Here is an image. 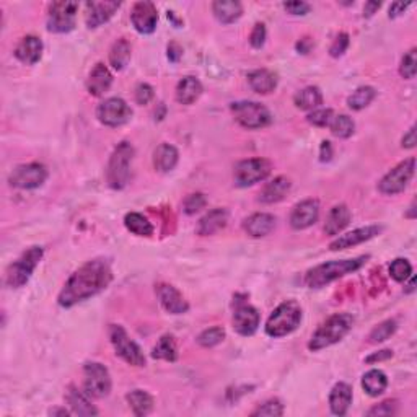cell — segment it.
Listing matches in <instances>:
<instances>
[{
	"label": "cell",
	"instance_id": "cell-1",
	"mask_svg": "<svg viewBox=\"0 0 417 417\" xmlns=\"http://www.w3.org/2000/svg\"><path fill=\"white\" fill-rule=\"evenodd\" d=\"M112 280V271L106 259H93L80 266L70 275L59 293V305L70 308L77 303L95 297L105 290Z\"/></svg>",
	"mask_w": 417,
	"mask_h": 417
},
{
	"label": "cell",
	"instance_id": "cell-2",
	"mask_svg": "<svg viewBox=\"0 0 417 417\" xmlns=\"http://www.w3.org/2000/svg\"><path fill=\"white\" fill-rule=\"evenodd\" d=\"M368 256H359L352 259H341V261H327L316 268L310 269L305 275V284L310 289H321L325 285L334 282L339 278L352 274L359 271L367 262Z\"/></svg>",
	"mask_w": 417,
	"mask_h": 417
},
{
	"label": "cell",
	"instance_id": "cell-3",
	"mask_svg": "<svg viewBox=\"0 0 417 417\" xmlns=\"http://www.w3.org/2000/svg\"><path fill=\"white\" fill-rule=\"evenodd\" d=\"M354 326V318L349 313H336L327 318L323 325L315 331V334L312 336L310 343H308V349L312 352H318V350L330 348V346L343 341L346 336L349 334V331Z\"/></svg>",
	"mask_w": 417,
	"mask_h": 417
},
{
	"label": "cell",
	"instance_id": "cell-4",
	"mask_svg": "<svg viewBox=\"0 0 417 417\" xmlns=\"http://www.w3.org/2000/svg\"><path fill=\"white\" fill-rule=\"evenodd\" d=\"M302 307L295 300H287L273 312L266 321V334L271 337H284L292 334L302 323Z\"/></svg>",
	"mask_w": 417,
	"mask_h": 417
},
{
	"label": "cell",
	"instance_id": "cell-5",
	"mask_svg": "<svg viewBox=\"0 0 417 417\" xmlns=\"http://www.w3.org/2000/svg\"><path fill=\"white\" fill-rule=\"evenodd\" d=\"M134 158V147L129 142H121L112 150L106 168V181L112 189H124L130 180V163Z\"/></svg>",
	"mask_w": 417,
	"mask_h": 417
},
{
	"label": "cell",
	"instance_id": "cell-6",
	"mask_svg": "<svg viewBox=\"0 0 417 417\" xmlns=\"http://www.w3.org/2000/svg\"><path fill=\"white\" fill-rule=\"evenodd\" d=\"M43 259V248L31 246L23 255L8 266L6 273V284L10 289H20L30 280L36 266Z\"/></svg>",
	"mask_w": 417,
	"mask_h": 417
},
{
	"label": "cell",
	"instance_id": "cell-7",
	"mask_svg": "<svg viewBox=\"0 0 417 417\" xmlns=\"http://www.w3.org/2000/svg\"><path fill=\"white\" fill-rule=\"evenodd\" d=\"M233 118L245 129H262L273 123V114L264 105L256 101H237L230 105Z\"/></svg>",
	"mask_w": 417,
	"mask_h": 417
},
{
	"label": "cell",
	"instance_id": "cell-8",
	"mask_svg": "<svg viewBox=\"0 0 417 417\" xmlns=\"http://www.w3.org/2000/svg\"><path fill=\"white\" fill-rule=\"evenodd\" d=\"M110 339L112 348H114L116 355H119L124 362L134 367H145V355L142 349L139 348L137 343H134L133 339L128 336V332L123 326L119 325H111L110 326Z\"/></svg>",
	"mask_w": 417,
	"mask_h": 417
},
{
	"label": "cell",
	"instance_id": "cell-9",
	"mask_svg": "<svg viewBox=\"0 0 417 417\" xmlns=\"http://www.w3.org/2000/svg\"><path fill=\"white\" fill-rule=\"evenodd\" d=\"M83 391L90 398H106L111 391V375L100 362H87L83 365Z\"/></svg>",
	"mask_w": 417,
	"mask_h": 417
},
{
	"label": "cell",
	"instance_id": "cell-10",
	"mask_svg": "<svg viewBox=\"0 0 417 417\" xmlns=\"http://www.w3.org/2000/svg\"><path fill=\"white\" fill-rule=\"evenodd\" d=\"M416 170V158L411 157L407 160L401 162L400 165H396L393 170L386 173L382 178V181L378 182V191L385 196H395L400 194L406 189L409 185L412 176H414Z\"/></svg>",
	"mask_w": 417,
	"mask_h": 417
},
{
	"label": "cell",
	"instance_id": "cell-11",
	"mask_svg": "<svg viewBox=\"0 0 417 417\" xmlns=\"http://www.w3.org/2000/svg\"><path fill=\"white\" fill-rule=\"evenodd\" d=\"M48 180V168L43 163H25L18 165L8 176V182L17 189H36Z\"/></svg>",
	"mask_w": 417,
	"mask_h": 417
},
{
	"label": "cell",
	"instance_id": "cell-12",
	"mask_svg": "<svg viewBox=\"0 0 417 417\" xmlns=\"http://www.w3.org/2000/svg\"><path fill=\"white\" fill-rule=\"evenodd\" d=\"M96 118L108 128H119L133 118V110L123 98H108L98 105Z\"/></svg>",
	"mask_w": 417,
	"mask_h": 417
},
{
	"label": "cell",
	"instance_id": "cell-13",
	"mask_svg": "<svg viewBox=\"0 0 417 417\" xmlns=\"http://www.w3.org/2000/svg\"><path fill=\"white\" fill-rule=\"evenodd\" d=\"M271 163L266 158H248L237 163L235 182L240 187H248L264 181L271 175Z\"/></svg>",
	"mask_w": 417,
	"mask_h": 417
},
{
	"label": "cell",
	"instance_id": "cell-14",
	"mask_svg": "<svg viewBox=\"0 0 417 417\" xmlns=\"http://www.w3.org/2000/svg\"><path fill=\"white\" fill-rule=\"evenodd\" d=\"M78 12L77 2H54L48 10V31L69 33L75 28V17Z\"/></svg>",
	"mask_w": 417,
	"mask_h": 417
},
{
	"label": "cell",
	"instance_id": "cell-15",
	"mask_svg": "<svg viewBox=\"0 0 417 417\" xmlns=\"http://www.w3.org/2000/svg\"><path fill=\"white\" fill-rule=\"evenodd\" d=\"M130 22H133L135 31L140 35H152L157 30L158 23L157 7L147 0L134 3L133 10H130Z\"/></svg>",
	"mask_w": 417,
	"mask_h": 417
},
{
	"label": "cell",
	"instance_id": "cell-16",
	"mask_svg": "<svg viewBox=\"0 0 417 417\" xmlns=\"http://www.w3.org/2000/svg\"><path fill=\"white\" fill-rule=\"evenodd\" d=\"M261 316L255 307L245 302H237L233 313V330L240 336H253L259 327Z\"/></svg>",
	"mask_w": 417,
	"mask_h": 417
},
{
	"label": "cell",
	"instance_id": "cell-17",
	"mask_svg": "<svg viewBox=\"0 0 417 417\" xmlns=\"http://www.w3.org/2000/svg\"><path fill=\"white\" fill-rule=\"evenodd\" d=\"M320 217V204L316 199H305L295 205L290 214V227L293 230H305L318 222Z\"/></svg>",
	"mask_w": 417,
	"mask_h": 417
},
{
	"label": "cell",
	"instance_id": "cell-18",
	"mask_svg": "<svg viewBox=\"0 0 417 417\" xmlns=\"http://www.w3.org/2000/svg\"><path fill=\"white\" fill-rule=\"evenodd\" d=\"M383 228L380 225H367V227L357 228V230H352L346 235L337 237L334 241L330 245L331 251H339V250H348V248L362 245V243L372 240L377 235H380Z\"/></svg>",
	"mask_w": 417,
	"mask_h": 417
},
{
	"label": "cell",
	"instance_id": "cell-19",
	"mask_svg": "<svg viewBox=\"0 0 417 417\" xmlns=\"http://www.w3.org/2000/svg\"><path fill=\"white\" fill-rule=\"evenodd\" d=\"M157 297L160 300L162 307L168 313H171V315H182V313L189 310V305H187L185 297L180 293V290L170 284H158Z\"/></svg>",
	"mask_w": 417,
	"mask_h": 417
},
{
	"label": "cell",
	"instance_id": "cell-20",
	"mask_svg": "<svg viewBox=\"0 0 417 417\" xmlns=\"http://www.w3.org/2000/svg\"><path fill=\"white\" fill-rule=\"evenodd\" d=\"M119 2H87L85 23L88 28H98L110 22L111 17L119 10Z\"/></svg>",
	"mask_w": 417,
	"mask_h": 417
},
{
	"label": "cell",
	"instance_id": "cell-21",
	"mask_svg": "<svg viewBox=\"0 0 417 417\" xmlns=\"http://www.w3.org/2000/svg\"><path fill=\"white\" fill-rule=\"evenodd\" d=\"M41 56H43V41L37 36H25L15 48V58L26 65L40 62Z\"/></svg>",
	"mask_w": 417,
	"mask_h": 417
},
{
	"label": "cell",
	"instance_id": "cell-22",
	"mask_svg": "<svg viewBox=\"0 0 417 417\" xmlns=\"http://www.w3.org/2000/svg\"><path fill=\"white\" fill-rule=\"evenodd\" d=\"M290 187H292V182H290L289 178L285 176H278L274 178L273 181L266 182L264 186H262L261 193H259V203L262 204H275L280 203L285 196L289 194Z\"/></svg>",
	"mask_w": 417,
	"mask_h": 417
},
{
	"label": "cell",
	"instance_id": "cell-23",
	"mask_svg": "<svg viewBox=\"0 0 417 417\" xmlns=\"http://www.w3.org/2000/svg\"><path fill=\"white\" fill-rule=\"evenodd\" d=\"M111 83H112V75L110 72V69H108L105 64L98 62L95 67H93L90 75H88L87 90L92 96H103L108 90H110Z\"/></svg>",
	"mask_w": 417,
	"mask_h": 417
},
{
	"label": "cell",
	"instance_id": "cell-24",
	"mask_svg": "<svg viewBox=\"0 0 417 417\" xmlns=\"http://www.w3.org/2000/svg\"><path fill=\"white\" fill-rule=\"evenodd\" d=\"M65 401L69 402L72 414L77 416H98V409L92 405L90 396L77 386L70 385L65 393Z\"/></svg>",
	"mask_w": 417,
	"mask_h": 417
},
{
	"label": "cell",
	"instance_id": "cell-25",
	"mask_svg": "<svg viewBox=\"0 0 417 417\" xmlns=\"http://www.w3.org/2000/svg\"><path fill=\"white\" fill-rule=\"evenodd\" d=\"M275 217L273 214H266V212H259V214H253L251 217H248L243 223V228L248 235L253 238H261L269 235L271 232L275 228Z\"/></svg>",
	"mask_w": 417,
	"mask_h": 417
},
{
	"label": "cell",
	"instance_id": "cell-26",
	"mask_svg": "<svg viewBox=\"0 0 417 417\" xmlns=\"http://www.w3.org/2000/svg\"><path fill=\"white\" fill-rule=\"evenodd\" d=\"M352 405V388L348 383L339 382L330 393V407L334 416H346Z\"/></svg>",
	"mask_w": 417,
	"mask_h": 417
},
{
	"label": "cell",
	"instance_id": "cell-27",
	"mask_svg": "<svg viewBox=\"0 0 417 417\" xmlns=\"http://www.w3.org/2000/svg\"><path fill=\"white\" fill-rule=\"evenodd\" d=\"M350 220H352V214L350 209L346 204L334 205L327 214L326 222H325V232L326 235L336 237L344 230L346 227H349Z\"/></svg>",
	"mask_w": 417,
	"mask_h": 417
},
{
	"label": "cell",
	"instance_id": "cell-28",
	"mask_svg": "<svg viewBox=\"0 0 417 417\" xmlns=\"http://www.w3.org/2000/svg\"><path fill=\"white\" fill-rule=\"evenodd\" d=\"M227 222H228V212H227V210L222 209V207L212 209V210H209V212L199 220L198 233L201 237L214 235V233L222 230L225 225H227Z\"/></svg>",
	"mask_w": 417,
	"mask_h": 417
},
{
	"label": "cell",
	"instance_id": "cell-29",
	"mask_svg": "<svg viewBox=\"0 0 417 417\" xmlns=\"http://www.w3.org/2000/svg\"><path fill=\"white\" fill-rule=\"evenodd\" d=\"M248 83L259 95H269L278 87V75L268 69H257L248 74Z\"/></svg>",
	"mask_w": 417,
	"mask_h": 417
},
{
	"label": "cell",
	"instance_id": "cell-30",
	"mask_svg": "<svg viewBox=\"0 0 417 417\" xmlns=\"http://www.w3.org/2000/svg\"><path fill=\"white\" fill-rule=\"evenodd\" d=\"M178 160H180V153H178L175 145L171 144L158 145L153 152V167L160 173H170L175 170Z\"/></svg>",
	"mask_w": 417,
	"mask_h": 417
},
{
	"label": "cell",
	"instance_id": "cell-31",
	"mask_svg": "<svg viewBox=\"0 0 417 417\" xmlns=\"http://www.w3.org/2000/svg\"><path fill=\"white\" fill-rule=\"evenodd\" d=\"M212 12L220 23L230 25L243 15V6L238 0H215L212 3Z\"/></svg>",
	"mask_w": 417,
	"mask_h": 417
},
{
	"label": "cell",
	"instance_id": "cell-32",
	"mask_svg": "<svg viewBox=\"0 0 417 417\" xmlns=\"http://www.w3.org/2000/svg\"><path fill=\"white\" fill-rule=\"evenodd\" d=\"M203 95V83H201L196 77H187L182 78L176 87V100L181 105H193L199 100V96Z\"/></svg>",
	"mask_w": 417,
	"mask_h": 417
},
{
	"label": "cell",
	"instance_id": "cell-33",
	"mask_svg": "<svg viewBox=\"0 0 417 417\" xmlns=\"http://www.w3.org/2000/svg\"><path fill=\"white\" fill-rule=\"evenodd\" d=\"M362 388L368 396H380L382 393H385L388 388V378L382 370H368L367 373L362 377Z\"/></svg>",
	"mask_w": 417,
	"mask_h": 417
},
{
	"label": "cell",
	"instance_id": "cell-34",
	"mask_svg": "<svg viewBox=\"0 0 417 417\" xmlns=\"http://www.w3.org/2000/svg\"><path fill=\"white\" fill-rule=\"evenodd\" d=\"M293 103L298 110L313 111L323 105V93L318 87H307L293 96Z\"/></svg>",
	"mask_w": 417,
	"mask_h": 417
},
{
	"label": "cell",
	"instance_id": "cell-35",
	"mask_svg": "<svg viewBox=\"0 0 417 417\" xmlns=\"http://www.w3.org/2000/svg\"><path fill=\"white\" fill-rule=\"evenodd\" d=\"M126 400H128L129 407L133 409L134 416L137 417L147 416L153 409V398L144 390H134L128 393Z\"/></svg>",
	"mask_w": 417,
	"mask_h": 417
},
{
	"label": "cell",
	"instance_id": "cell-36",
	"mask_svg": "<svg viewBox=\"0 0 417 417\" xmlns=\"http://www.w3.org/2000/svg\"><path fill=\"white\" fill-rule=\"evenodd\" d=\"M130 60V44L128 40L121 37L112 44L110 51V64L114 70H123Z\"/></svg>",
	"mask_w": 417,
	"mask_h": 417
},
{
	"label": "cell",
	"instance_id": "cell-37",
	"mask_svg": "<svg viewBox=\"0 0 417 417\" xmlns=\"http://www.w3.org/2000/svg\"><path fill=\"white\" fill-rule=\"evenodd\" d=\"M124 225L130 233L137 237H150L153 233V225L148 222L147 217H144L139 212H129L126 215Z\"/></svg>",
	"mask_w": 417,
	"mask_h": 417
},
{
	"label": "cell",
	"instance_id": "cell-38",
	"mask_svg": "<svg viewBox=\"0 0 417 417\" xmlns=\"http://www.w3.org/2000/svg\"><path fill=\"white\" fill-rule=\"evenodd\" d=\"M152 357L158 360H167V362H175L178 359V349L175 337L170 334L162 336L152 350Z\"/></svg>",
	"mask_w": 417,
	"mask_h": 417
},
{
	"label": "cell",
	"instance_id": "cell-39",
	"mask_svg": "<svg viewBox=\"0 0 417 417\" xmlns=\"http://www.w3.org/2000/svg\"><path fill=\"white\" fill-rule=\"evenodd\" d=\"M375 96H377V92L373 87H360L348 98V105L350 110L360 111L367 108L375 100Z\"/></svg>",
	"mask_w": 417,
	"mask_h": 417
},
{
	"label": "cell",
	"instance_id": "cell-40",
	"mask_svg": "<svg viewBox=\"0 0 417 417\" xmlns=\"http://www.w3.org/2000/svg\"><path fill=\"white\" fill-rule=\"evenodd\" d=\"M330 129H331L332 135H336V137L348 139L354 134L355 123L352 121V118H349L348 114H339V116H334V118H332Z\"/></svg>",
	"mask_w": 417,
	"mask_h": 417
},
{
	"label": "cell",
	"instance_id": "cell-41",
	"mask_svg": "<svg viewBox=\"0 0 417 417\" xmlns=\"http://www.w3.org/2000/svg\"><path fill=\"white\" fill-rule=\"evenodd\" d=\"M398 330V325L395 320H386L380 323L378 326H375L372 332L368 334V339L372 344H378V343H385V341L390 339V337L395 334Z\"/></svg>",
	"mask_w": 417,
	"mask_h": 417
},
{
	"label": "cell",
	"instance_id": "cell-42",
	"mask_svg": "<svg viewBox=\"0 0 417 417\" xmlns=\"http://www.w3.org/2000/svg\"><path fill=\"white\" fill-rule=\"evenodd\" d=\"M223 339H225L223 327L214 326V327H209V330L201 332V334L198 336V344L203 346V348H205V349H209V348H214V346L220 344Z\"/></svg>",
	"mask_w": 417,
	"mask_h": 417
},
{
	"label": "cell",
	"instance_id": "cell-43",
	"mask_svg": "<svg viewBox=\"0 0 417 417\" xmlns=\"http://www.w3.org/2000/svg\"><path fill=\"white\" fill-rule=\"evenodd\" d=\"M390 275L396 282H406L412 275L411 262L405 259V257H398L390 264Z\"/></svg>",
	"mask_w": 417,
	"mask_h": 417
},
{
	"label": "cell",
	"instance_id": "cell-44",
	"mask_svg": "<svg viewBox=\"0 0 417 417\" xmlns=\"http://www.w3.org/2000/svg\"><path fill=\"white\" fill-rule=\"evenodd\" d=\"M400 74L401 77L407 78V80H411V78L416 77L417 74V49L412 48L411 51H407L405 54V58L401 60L400 65Z\"/></svg>",
	"mask_w": 417,
	"mask_h": 417
},
{
	"label": "cell",
	"instance_id": "cell-45",
	"mask_svg": "<svg viewBox=\"0 0 417 417\" xmlns=\"http://www.w3.org/2000/svg\"><path fill=\"white\" fill-rule=\"evenodd\" d=\"M332 118H334V111L330 110V108H318V110H313L307 116V121L316 126V128H326V126L331 124Z\"/></svg>",
	"mask_w": 417,
	"mask_h": 417
},
{
	"label": "cell",
	"instance_id": "cell-46",
	"mask_svg": "<svg viewBox=\"0 0 417 417\" xmlns=\"http://www.w3.org/2000/svg\"><path fill=\"white\" fill-rule=\"evenodd\" d=\"M284 414V405L279 400H269L264 405H261L257 409L251 412V416H268V417H278Z\"/></svg>",
	"mask_w": 417,
	"mask_h": 417
},
{
	"label": "cell",
	"instance_id": "cell-47",
	"mask_svg": "<svg viewBox=\"0 0 417 417\" xmlns=\"http://www.w3.org/2000/svg\"><path fill=\"white\" fill-rule=\"evenodd\" d=\"M205 204H207L205 196L203 193H194V194L187 196V198L185 199V212L187 215H194V214H198L199 210H203L205 207Z\"/></svg>",
	"mask_w": 417,
	"mask_h": 417
},
{
	"label": "cell",
	"instance_id": "cell-48",
	"mask_svg": "<svg viewBox=\"0 0 417 417\" xmlns=\"http://www.w3.org/2000/svg\"><path fill=\"white\" fill-rule=\"evenodd\" d=\"M349 35L348 33H341V35L336 36V40L332 41L331 48H330V54L332 58H341L346 51L349 48Z\"/></svg>",
	"mask_w": 417,
	"mask_h": 417
},
{
	"label": "cell",
	"instance_id": "cell-49",
	"mask_svg": "<svg viewBox=\"0 0 417 417\" xmlns=\"http://www.w3.org/2000/svg\"><path fill=\"white\" fill-rule=\"evenodd\" d=\"M396 411H398V402L390 400V401H383L382 405L372 407V409L367 412V416H378V417H380V416H395Z\"/></svg>",
	"mask_w": 417,
	"mask_h": 417
},
{
	"label": "cell",
	"instance_id": "cell-50",
	"mask_svg": "<svg viewBox=\"0 0 417 417\" xmlns=\"http://www.w3.org/2000/svg\"><path fill=\"white\" fill-rule=\"evenodd\" d=\"M153 96H155V93H153V88L148 83H139L137 88H135V101L139 105H148L153 100Z\"/></svg>",
	"mask_w": 417,
	"mask_h": 417
},
{
	"label": "cell",
	"instance_id": "cell-51",
	"mask_svg": "<svg viewBox=\"0 0 417 417\" xmlns=\"http://www.w3.org/2000/svg\"><path fill=\"white\" fill-rule=\"evenodd\" d=\"M266 43V26L262 23H256L250 35V44L255 49H261Z\"/></svg>",
	"mask_w": 417,
	"mask_h": 417
},
{
	"label": "cell",
	"instance_id": "cell-52",
	"mask_svg": "<svg viewBox=\"0 0 417 417\" xmlns=\"http://www.w3.org/2000/svg\"><path fill=\"white\" fill-rule=\"evenodd\" d=\"M284 8L289 13H292V15H307L308 12H310V3L307 2H285Z\"/></svg>",
	"mask_w": 417,
	"mask_h": 417
},
{
	"label": "cell",
	"instance_id": "cell-53",
	"mask_svg": "<svg viewBox=\"0 0 417 417\" xmlns=\"http://www.w3.org/2000/svg\"><path fill=\"white\" fill-rule=\"evenodd\" d=\"M401 145L402 148H414L416 144H417V139H416V126H412V128L407 130V133L405 134V137H402L401 140Z\"/></svg>",
	"mask_w": 417,
	"mask_h": 417
},
{
	"label": "cell",
	"instance_id": "cell-54",
	"mask_svg": "<svg viewBox=\"0 0 417 417\" xmlns=\"http://www.w3.org/2000/svg\"><path fill=\"white\" fill-rule=\"evenodd\" d=\"M181 56H182V48L180 44L175 43V41L168 44V59H170L171 62H178V60L181 59Z\"/></svg>",
	"mask_w": 417,
	"mask_h": 417
},
{
	"label": "cell",
	"instance_id": "cell-55",
	"mask_svg": "<svg viewBox=\"0 0 417 417\" xmlns=\"http://www.w3.org/2000/svg\"><path fill=\"white\" fill-rule=\"evenodd\" d=\"M407 7H411V3H405V2H395L391 3L390 7V18H396L405 13V10Z\"/></svg>",
	"mask_w": 417,
	"mask_h": 417
},
{
	"label": "cell",
	"instance_id": "cell-56",
	"mask_svg": "<svg viewBox=\"0 0 417 417\" xmlns=\"http://www.w3.org/2000/svg\"><path fill=\"white\" fill-rule=\"evenodd\" d=\"M393 357V350H380V352L378 354H373V355H370V357H367L365 359V362L367 364H373V362H380V360H388V359H391Z\"/></svg>",
	"mask_w": 417,
	"mask_h": 417
},
{
	"label": "cell",
	"instance_id": "cell-57",
	"mask_svg": "<svg viewBox=\"0 0 417 417\" xmlns=\"http://www.w3.org/2000/svg\"><path fill=\"white\" fill-rule=\"evenodd\" d=\"M332 157V147H331V142H327V140H325V142H321V150H320V160L321 162H330Z\"/></svg>",
	"mask_w": 417,
	"mask_h": 417
},
{
	"label": "cell",
	"instance_id": "cell-58",
	"mask_svg": "<svg viewBox=\"0 0 417 417\" xmlns=\"http://www.w3.org/2000/svg\"><path fill=\"white\" fill-rule=\"evenodd\" d=\"M312 48H313V41L310 40V37H303V40H300L297 43V49L302 54H308Z\"/></svg>",
	"mask_w": 417,
	"mask_h": 417
},
{
	"label": "cell",
	"instance_id": "cell-59",
	"mask_svg": "<svg viewBox=\"0 0 417 417\" xmlns=\"http://www.w3.org/2000/svg\"><path fill=\"white\" fill-rule=\"evenodd\" d=\"M380 7H382L380 2H367V3H365V7H364L365 17H372L373 13L377 12Z\"/></svg>",
	"mask_w": 417,
	"mask_h": 417
},
{
	"label": "cell",
	"instance_id": "cell-60",
	"mask_svg": "<svg viewBox=\"0 0 417 417\" xmlns=\"http://www.w3.org/2000/svg\"><path fill=\"white\" fill-rule=\"evenodd\" d=\"M51 416H70L72 414V411H67L65 407H56V409L49 411Z\"/></svg>",
	"mask_w": 417,
	"mask_h": 417
},
{
	"label": "cell",
	"instance_id": "cell-61",
	"mask_svg": "<svg viewBox=\"0 0 417 417\" xmlns=\"http://www.w3.org/2000/svg\"><path fill=\"white\" fill-rule=\"evenodd\" d=\"M409 209H411V212L407 214V217H409V219H414V217H416V215H414V210H416V203H414V201H412V204H411V207H409Z\"/></svg>",
	"mask_w": 417,
	"mask_h": 417
}]
</instances>
